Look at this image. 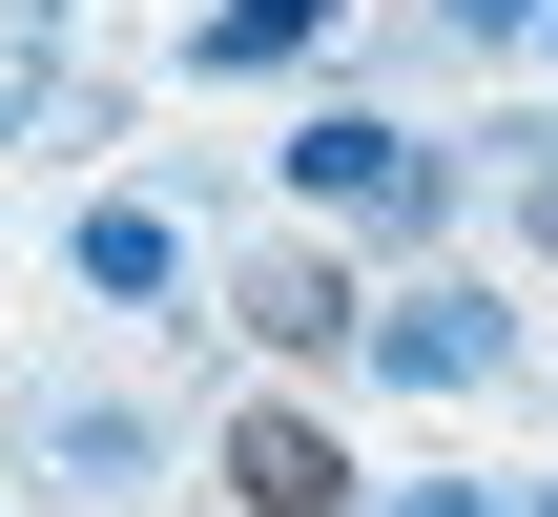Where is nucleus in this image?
I'll list each match as a JSON object with an SVG mask.
<instances>
[{
  "label": "nucleus",
  "mask_w": 558,
  "mask_h": 517,
  "mask_svg": "<svg viewBox=\"0 0 558 517\" xmlns=\"http://www.w3.org/2000/svg\"><path fill=\"white\" fill-rule=\"evenodd\" d=\"M269 187L331 228V249H435L456 207H476V166L414 124V104H290V145H269Z\"/></svg>",
  "instance_id": "f257e3e1"
},
{
  "label": "nucleus",
  "mask_w": 558,
  "mask_h": 517,
  "mask_svg": "<svg viewBox=\"0 0 558 517\" xmlns=\"http://www.w3.org/2000/svg\"><path fill=\"white\" fill-rule=\"evenodd\" d=\"M538 62H558V0H538Z\"/></svg>",
  "instance_id": "9b49d317"
},
{
  "label": "nucleus",
  "mask_w": 558,
  "mask_h": 517,
  "mask_svg": "<svg viewBox=\"0 0 558 517\" xmlns=\"http://www.w3.org/2000/svg\"><path fill=\"white\" fill-rule=\"evenodd\" d=\"M352 373H373V394H497V373H518V311L456 290V269H414V290H373Z\"/></svg>",
  "instance_id": "f03ea898"
},
{
  "label": "nucleus",
  "mask_w": 558,
  "mask_h": 517,
  "mask_svg": "<svg viewBox=\"0 0 558 517\" xmlns=\"http://www.w3.org/2000/svg\"><path fill=\"white\" fill-rule=\"evenodd\" d=\"M62 269H83L104 311H186V290H207V249H186V207H166V187H104V207L62 228Z\"/></svg>",
  "instance_id": "39448f33"
},
{
  "label": "nucleus",
  "mask_w": 558,
  "mask_h": 517,
  "mask_svg": "<svg viewBox=\"0 0 558 517\" xmlns=\"http://www.w3.org/2000/svg\"><path fill=\"white\" fill-rule=\"evenodd\" d=\"M331 21H352V0H207V21H186V83H290Z\"/></svg>",
  "instance_id": "423d86ee"
},
{
  "label": "nucleus",
  "mask_w": 558,
  "mask_h": 517,
  "mask_svg": "<svg viewBox=\"0 0 558 517\" xmlns=\"http://www.w3.org/2000/svg\"><path fill=\"white\" fill-rule=\"evenodd\" d=\"M207 477H228V517H373V497H352V456H331V414H311V394H248Z\"/></svg>",
  "instance_id": "20e7f679"
},
{
  "label": "nucleus",
  "mask_w": 558,
  "mask_h": 517,
  "mask_svg": "<svg viewBox=\"0 0 558 517\" xmlns=\"http://www.w3.org/2000/svg\"><path fill=\"white\" fill-rule=\"evenodd\" d=\"M373 517H518V497H476V477H393Z\"/></svg>",
  "instance_id": "9d476101"
},
{
  "label": "nucleus",
  "mask_w": 558,
  "mask_h": 517,
  "mask_svg": "<svg viewBox=\"0 0 558 517\" xmlns=\"http://www.w3.org/2000/svg\"><path fill=\"white\" fill-rule=\"evenodd\" d=\"M435 21H456L476 62H518V41H538V0H435Z\"/></svg>",
  "instance_id": "1a4fd4ad"
},
{
  "label": "nucleus",
  "mask_w": 558,
  "mask_h": 517,
  "mask_svg": "<svg viewBox=\"0 0 558 517\" xmlns=\"http://www.w3.org/2000/svg\"><path fill=\"white\" fill-rule=\"evenodd\" d=\"M228 332H248L269 373H352V332H373V269H352V249L311 228V249H269V269L228 290Z\"/></svg>",
  "instance_id": "7ed1b4c3"
},
{
  "label": "nucleus",
  "mask_w": 558,
  "mask_h": 517,
  "mask_svg": "<svg viewBox=\"0 0 558 517\" xmlns=\"http://www.w3.org/2000/svg\"><path fill=\"white\" fill-rule=\"evenodd\" d=\"M497 145H518V228L558 249V124H497Z\"/></svg>",
  "instance_id": "6e6552de"
},
{
  "label": "nucleus",
  "mask_w": 558,
  "mask_h": 517,
  "mask_svg": "<svg viewBox=\"0 0 558 517\" xmlns=\"http://www.w3.org/2000/svg\"><path fill=\"white\" fill-rule=\"evenodd\" d=\"M41 456H62V497H145V477H166V414H124V394H62V414H41Z\"/></svg>",
  "instance_id": "0eeeda50"
},
{
  "label": "nucleus",
  "mask_w": 558,
  "mask_h": 517,
  "mask_svg": "<svg viewBox=\"0 0 558 517\" xmlns=\"http://www.w3.org/2000/svg\"><path fill=\"white\" fill-rule=\"evenodd\" d=\"M518 517H558V497H518Z\"/></svg>",
  "instance_id": "f8f14e48"
}]
</instances>
